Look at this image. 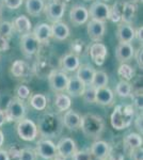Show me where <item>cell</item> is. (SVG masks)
<instances>
[{"label":"cell","mask_w":143,"mask_h":160,"mask_svg":"<svg viewBox=\"0 0 143 160\" xmlns=\"http://www.w3.org/2000/svg\"><path fill=\"white\" fill-rule=\"evenodd\" d=\"M80 129L89 139H98L105 130V122L100 115L87 113L80 118Z\"/></svg>","instance_id":"obj_1"},{"label":"cell","mask_w":143,"mask_h":160,"mask_svg":"<svg viewBox=\"0 0 143 160\" xmlns=\"http://www.w3.org/2000/svg\"><path fill=\"white\" fill-rule=\"evenodd\" d=\"M135 109L130 105H118L114 108L110 118L111 126L116 130H123L129 127L132 122Z\"/></svg>","instance_id":"obj_2"},{"label":"cell","mask_w":143,"mask_h":160,"mask_svg":"<svg viewBox=\"0 0 143 160\" xmlns=\"http://www.w3.org/2000/svg\"><path fill=\"white\" fill-rule=\"evenodd\" d=\"M7 122H18L23 120L26 115V108L22 99L12 98L8 102L4 110Z\"/></svg>","instance_id":"obj_3"},{"label":"cell","mask_w":143,"mask_h":160,"mask_svg":"<svg viewBox=\"0 0 143 160\" xmlns=\"http://www.w3.org/2000/svg\"><path fill=\"white\" fill-rule=\"evenodd\" d=\"M17 135L22 140L30 142L35 140L36 136H38V126L33 121L29 120V118H23V120L18 121L16 126Z\"/></svg>","instance_id":"obj_4"},{"label":"cell","mask_w":143,"mask_h":160,"mask_svg":"<svg viewBox=\"0 0 143 160\" xmlns=\"http://www.w3.org/2000/svg\"><path fill=\"white\" fill-rule=\"evenodd\" d=\"M38 128H40V130L42 131L44 136H47V137L56 136L58 133V131L60 130L58 118L54 114L44 115Z\"/></svg>","instance_id":"obj_5"},{"label":"cell","mask_w":143,"mask_h":160,"mask_svg":"<svg viewBox=\"0 0 143 160\" xmlns=\"http://www.w3.org/2000/svg\"><path fill=\"white\" fill-rule=\"evenodd\" d=\"M56 148H57V156H59L60 158H63V159L71 158V157H73V155L75 154V152L77 151L76 142L73 140L72 138H69V137L62 138L58 142Z\"/></svg>","instance_id":"obj_6"},{"label":"cell","mask_w":143,"mask_h":160,"mask_svg":"<svg viewBox=\"0 0 143 160\" xmlns=\"http://www.w3.org/2000/svg\"><path fill=\"white\" fill-rule=\"evenodd\" d=\"M20 48L24 55L30 57L35 55L40 48V43L36 40L33 33H25L20 38Z\"/></svg>","instance_id":"obj_7"},{"label":"cell","mask_w":143,"mask_h":160,"mask_svg":"<svg viewBox=\"0 0 143 160\" xmlns=\"http://www.w3.org/2000/svg\"><path fill=\"white\" fill-rule=\"evenodd\" d=\"M48 81L50 88L54 92H63L65 91L69 76L61 71H53L48 75Z\"/></svg>","instance_id":"obj_8"},{"label":"cell","mask_w":143,"mask_h":160,"mask_svg":"<svg viewBox=\"0 0 143 160\" xmlns=\"http://www.w3.org/2000/svg\"><path fill=\"white\" fill-rule=\"evenodd\" d=\"M109 10L110 7L107 3L101 1H95L91 4L89 11V16L94 20H98V22H105L109 17Z\"/></svg>","instance_id":"obj_9"},{"label":"cell","mask_w":143,"mask_h":160,"mask_svg":"<svg viewBox=\"0 0 143 160\" xmlns=\"http://www.w3.org/2000/svg\"><path fill=\"white\" fill-rule=\"evenodd\" d=\"M35 153L43 159L49 160L57 156V148L56 144L53 141L48 139H43L40 140L36 144V151Z\"/></svg>","instance_id":"obj_10"},{"label":"cell","mask_w":143,"mask_h":160,"mask_svg":"<svg viewBox=\"0 0 143 160\" xmlns=\"http://www.w3.org/2000/svg\"><path fill=\"white\" fill-rule=\"evenodd\" d=\"M65 12V6L63 2L59 1V0H54L50 2L45 9V13L47 18L53 22H60L62 19Z\"/></svg>","instance_id":"obj_11"},{"label":"cell","mask_w":143,"mask_h":160,"mask_svg":"<svg viewBox=\"0 0 143 160\" xmlns=\"http://www.w3.org/2000/svg\"><path fill=\"white\" fill-rule=\"evenodd\" d=\"M87 31H88V35H89L91 40L94 41V42H100L106 32L105 22L91 19L88 22Z\"/></svg>","instance_id":"obj_12"},{"label":"cell","mask_w":143,"mask_h":160,"mask_svg":"<svg viewBox=\"0 0 143 160\" xmlns=\"http://www.w3.org/2000/svg\"><path fill=\"white\" fill-rule=\"evenodd\" d=\"M89 52L93 62H94L96 65L100 66L105 63L106 58H107L108 55V49L103 43L95 42L93 45H91Z\"/></svg>","instance_id":"obj_13"},{"label":"cell","mask_w":143,"mask_h":160,"mask_svg":"<svg viewBox=\"0 0 143 160\" xmlns=\"http://www.w3.org/2000/svg\"><path fill=\"white\" fill-rule=\"evenodd\" d=\"M69 19L71 22L75 26L84 25L89 19V11L84 6H74L69 11Z\"/></svg>","instance_id":"obj_14"},{"label":"cell","mask_w":143,"mask_h":160,"mask_svg":"<svg viewBox=\"0 0 143 160\" xmlns=\"http://www.w3.org/2000/svg\"><path fill=\"white\" fill-rule=\"evenodd\" d=\"M135 55V49L130 43H119L115 49V57L121 63L130 61Z\"/></svg>","instance_id":"obj_15"},{"label":"cell","mask_w":143,"mask_h":160,"mask_svg":"<svg viewBox=\"0 0 143 160\" xmlns=\"http://www.w3.org/2000/svg\"><path fill=\"white\" fill-rule=\"evenodd\" d=\"M135 30L130 24L122 22L116 29V38L120 43H130L135 38Z\"/></svg>","instance_id":"obj_16"},{"label":"cell","mask_w":143,"mask_h":160,"mask_svg":"<svg viewBox=\"0 0 143 160\" xmlns=\"http://www.w3.org/2000/svg\"><path fill=\"white\" fill-rule=\"evenodd\" d=\"M109 151H110V145L106 141L103 140H96L91 146V154H92L93 158L97 160H103L107 158Z\"/></svg>","instance_id":"obj_17"},{"label":"cell","mask_w":143,"mask_h":160,"mask_svg":"<svg viewBox=\"0 0 143 160\" xmlns=\"http://www.w3.org/2000/svg\"><path fill=\"white\" fill-rule=\"evenodd\" d=\"M85 88H87V84H84L81 80H79L77 77H71V78H69L65 91L69 96L79 97L82 96Z\"/></svg>","instance_id":"obj_18"},{"label":"cell","mask_w":143,"mask_h":160,"mask_svg":"<svg viewBox=\"0 0 143 160\" xmlns=\"http://www.w3.org/2000/svg\"><path fill=\"white\" fill-rule=\"evenodd\" d=\"M114 100L113 92L108 87H103L96 89L95 102L101 106H110Z\"/></svg>","instance_id":"obj_19"},{"label":"cell","mask_w":143,"mask_h":160,"mask_svg":"<svg viewBox=\"0 0 143 160\" xmlns=\"http://www.w3.org/2000/svg\"><path fill=\"white\" fill-rule=\"evenodd\" d=\"M80 118L81 117L79 113H77L74 110H66L65 114L62 118V123L69 130H78L80 127Z\"/></svg>","instance_id":"obj_20"},{"label":"cell","mask_w":143,"mask_h":160,"mask_svg":"<svg viewBox=\"0 0 143 160\" xmlns=\"http://www.w3.org/2000/svg\"><path fill=\"white\" fill-rule=\"evenodd\" d=\"M33 35L35 37L38 43H47L53 35H51V26L46 22H42L35 26L33 30Z\"/></svg>","instance_id":"obj_21"},{"label":"cell","mask_w":143,"mask_h":160,"mask_svg":"<svg viewBox=\"0 0 143 160\" xmlns=\"http://www.w3.org/2000/svg\"><path fill=\"white\" fill-rule=\"evenodd\" d=\"M80 65L79 58L74 53H67L64 57H62L60 61V66L64 72H75Z\"/></svg>","instance_id":"obj_22"},{"label":"cell","mask_w":143,"mask_h":160,"mask_svg":"<svg viewBox=\"0 0 143 160\" xmlns=\"http://www.w3.org/2000/svg\"><path fill=\"white\" fill-rule=\"evenodd\" d=\"M51 35L58 41H64L69 37V28L65 22H53L51 26Z\"/></svg>","instance_id":"obj_23"},{"label":"cell","mask_w":143,"mask_h":160,"mask_svg":"<svg viewBox=\"0 0 143 160\" xmlns=\"http://www.w3.org/2000/svg\"><path fill=\"white\" fill-rule=\"evenodd\" d=\"M123 144H124V149H125V151L131 152V151H134V149L142 146V144H143L142 137L140 136L139 133L130 132L124 138Z\"/></svg>","instance_id":"obj_24"},{"label":"cell","mask_w":143,"mask_h":160,"mask_svg":"<svg viewBox=\"0 0 143 160\" xmlns=\"http://www.w3.org/2000/svg\"><path fill=\"white\" fill-rule=\"evenodd\" d=\"M95 69L92 66L88 65V64H84V65H79V68H77V75L76 77L79 80H81L84 84H91L94 76Z\"/></svg>","instance_id":"obj_25"},{"label":"cell","mask_w":143,"mask_h":160,"mask_svg":"<svg viewBox=\"0 0 143 160\" xmlns=\"http://www.w3.org/2000/svg\"><path fill=\"white\" fill-rule=\"evenodd\" d=\"M12 27H13V29H15L17 32L22 33V34H25V33L30 32L32 25H31L30 19L28 18L27 16L20 15V16L16 17V18L13 20Z\"/></svg>","instance_id":"obj_26"},{"label":"cell","mask_w":143,"mask_h":160,"mask_svg":"<svg viewBox=\"0 0 143 160\" xmlns=\"http://www.w3.org/2000/svg\"><path fill=\"white\" fill-rule=\"evenodd\" d=\"M136 12H137V6L135 2H132V1L124 2L121 20L123 22H125V24H131Z\"/></svg>","instance_id":"obj_27"},{"label":"cell","mask_w":143,"mask_h":160,"mask_svg":"<svg viewBox=\"0 0 143 160\" xmlns=\"http://www.w3.org/2000/svg\"><path fill=\"white\" fill-rule=\"evenodd\" d=\"M43 0H27L26 1V10L32 16H38L44 10Z\"/></svg>","instance_id":"obj_28"},{"label":"cell","mask_w":143,"mask_h":160,"mask_svg":"<svg viewBox=\"0 0 143 160\" xmlns=\"http://www.w3.org/2000/svg\"><path fill=\"white\" fill-rule=\"evenodd\" d=\"M72 100L71 97L66 94H57L54 97V107L57 108L58 111H66L71 108Z\"/></svg>","instance_id":"obj_29"},{"label":"cell","mask_w":143,"mask_h":160,"mask_svg":"<svg viewBox=\"0 0 143 160\" xmlns=\"http://www.w3.org/2000/svg\"><path fill=\"white\" fill-rule=\"evenodd\" d=\"M28 71H29V66H28V64L26 63L25 61L16 60L12 64L11 72H12L13 76L17 77V78L26 76L28 73Z\"/></svg>","instance_id":"obj_30"},{"label":"cell","mask_w":143,"mask_h":160,"mask_svg":"<svg viewBox=\"0 0 143 160\" xmlns=\"http://www.w3.org/2000/svg\"><path fill=\"white\" fill-rule=\"evenodd\" d=\"M124 2L123 1H116L109 10V17L112 22H119L122 17V12H123Z\"/></svg>","instance_id":"obj_31"},{"label":"cell","mask_w":143,"mask_h":160,"mask_svg":"<svg viewBox=\"0 0 143 160\" xmlns=\"http://www.w3.org/2000/svg\"><path fill=\"white\" fill-rule=\"evenodd\" d=\"M30 105L33 109L43 111L47 106V98L43 94H34L30 98Z\"/></svg>","instance_id":"obj_32"},{"label":"cell","mask_w":143,"mask_h":160,"mask_svg":"<svg viewBox=\"0 0 143 160\" xmlns=\"http://www.w3.org/2000/svg\"><path fill=\"white\" fill-rule=\"evenodd\" d=\"M108 84V75L103 71H95L93 76L91 86L98 89V88L107 87Z\"/></svg>","instance_id":"obj_33"},{"label":"cell","mask_w":143,"mask_h":160,"mask_svg":"<svg viewBox=\"0 0 143 160\" xmlns=\"http://www.w3.org/2000/svg\"><path fill=\"white\" fill-rule=\"evenodd\" d=\"M115 93L121 97H129L131 96L132 93V87L126 80L120 81L115 87Z\"/></svg>","instance_id":"obj_34"},{"label":"cell","mask_w":143,"mask_h":160,"mask_svg":"<svg viewBox=\"0 0 143 160\" xmlns=\"http://www.w3.org/2000/svg\"><path fill=\"white\" fill-rule=\"evenodd\" d=\"M118 74H119V76L121 77V78L123 79V80L129 81V80L132 79V77L135 76V71H134V68H132L131 66L129 65V64L122 63L121 65L119 66Z\"/></svg>","instance_id":"obj_35"},{"label":"cell","mask_w":143,"mask_h":160,"mask_svg":"<svg viewBox=\"0 0 143 160\" xmlns=\"http://www.w3.org/2000/svg\"><path fill=\"white\" fill-rule=\"evenodd\" d=\"M13 34L12 24L9 22H0V38L10 40Z\"/></svg>","instance_id":"obj_36"},{"label":"cell","mask_w":143,"mask_h":160,"mask_svg":"<svg viewBox=\"0 0 143 160\" xmlns=\"http://www.w3.org/2000/svg\"><path fill=\"white\" fill-rule=\"evenodd\" d=\"M95 93H96V88L92 87L90 84L89 88H85L82 96H84V98L87 102L93 104V102H95Z\"/></svg>","instance_id":"obj_37"},{"label":"cell","mask_w":143,"mask_h":160,"mask_svg":"<svg viewBox=\"0 0 143 160\" xmlns=\"http://www.w3.org/2000/svg\"><path fill=\"white\" fill-rule=\"evenodd\" d=\"M74 160H93V156L89 149H82V151H77L73 155Z\"/></svg>","instance_id":"obj_38"},{"label":"cell","mask_w":143,"mask_h":160,"mask_svg":"<svg viewBox=\"0 0 143 160\" xmlns=\"http://www.w3.org/2000/svg\"><path fill=\"white\" fill-rule=\"evenodd\" d=\"M18 160H36V153L31 148H23Z\"/></svg>","instance_id":"obj_39"},{"label":"cell","mask_w":143,"mask_h":160,"mask_svg":"<svg viewBox=\"0 0 143 160\" xmlns=\"http://www.w3.org/2000/svg\"><path fill=\"white\" fill-rule=\"evenodd\" d=\"M108 160H124V152L120 151L118 148H110L109 154L107 156Z\"/></svg>","instance_id":"obj_40"},{"label":"cell","mask_w":143,"mask_h":160,"mask_svg":"<svg viewBox=\"0 0 143 160\" xmlns=\"http://www.w3.org/2000/svg\"><path fill=\"white\" fill-rule=\"evenodd\" d=\"M16 95L17 98L22 100L27 99L30 96V89L27 86H19L16 90Z\"/></svg>","instance_id":"obj_41"},{"label":"cell","mask_w":143,"mask_h":160,"mask_svg":"<svg viewBox=\"0 0 143 160\" xmlns=\"http://www.w3.org/2000/svg\"><path fill=\"white\" fill-rule=\"evenodd\" d=\"M134 105L136 106L137 109L142 111V89L138 90L137 93H134Z\"/></svg>","instance_id":"obj_42"},{"label":"cell","mask_w":143,"mask_h":160,"mask_svg":"<svg viewBox=\"0 0 143 160\" xmlns=\"http://www.w3.org/2000/svg\"><path fill=\"white\" fill-rule=\"evenodd\" d=\"M2 2H3V4L8 9L16 10L22 6L23 0H2Z\"/></svg>","instance_id":"obj_43"},{"label":"cell","mask_w":143,"mask_h":160,"mask_svg":"<svg viewBox=\"0 0 143 160\" xmlns=\"http://www.w3.org/2000/svg\"><path fill=\"white\" fill-rule=\"evenodd\" d=\"M20 151H22V148H19L18 146H12V148L7 152H8V154H9L10 159L18 160L19 155H20Z\"/></svg>","instance_id":"obj_44"},{"label":"cell","mask_w":143,"mask_h":160,"mask_svg":"<svg viewBox=\"0 0 143 160\" xmlns=\"http://www.w3.org/2000/svg\"><path fill=\"white\" fill-rule=\"evenodd\" d=\"M130 154V159L131 160H143V149L141 148H138L134 151L129 152Z\"/></svg>","instance_id":"obj_45"},{"label":"cell","mask_w":143,"mask_h":160,"mask_svg":"<svg viewBox=\"0 0 143 160\" xmlns=\"http://www.w3.org/2000/svg\"><path fill=\"white\" fill-rule=\"evenodd\" d=\"M142 56H143V50H142V48H139L137 52L134 55V57H136V60H137L138 65H139L141 68H142V66H143V63H142Z\"/></svg>","instance_id":"obj_46"},{"label":"cell","mask_w":143,"mask_h":160,"mask_svg":"<svg viewBox=\"0 0 143 160\" xmlns=\"http://www.w3.org/2000/svg\"><path fill=\"white\" fill-rule=\"evenodd\" d=\"M10 48L9 40L0 38V51H7Z\"/></svg>","instance_id":"obj_47"},{"label":"cell","mask_w":143,"mask_h":160,"mask_svg":"<svg viewBox=\"0 0 143 160\" xmlns=\"http://www.w3.org/2000/svg\"><path fill=\"white\" fill-rule=\"evenodd\" d=\"M136 128L139 131H141V133H142V131H143V124H142V112L140 113L139 115L137 117V120H136Z\"/></svg>","instance_id":"obj_48"},{"label":"cell","mask_w":143,"mask_h":160,"mask_svg":"<svg viewBox=\"0 0 143 160\" xmlns=\"http://www.w3.org/2000/svg\"><path fill=\"white\" fill-rule=\"evenodd\" d=\"M142 32H143V27H139L137 29V31H135V37H137V38L139 40V42L142 43L143 41V37H142Z\"/></svg>","instance_id":"obj_49"},{"label":"cell","mask_w":143,"mask_h":160,"mask_svg":"<svg viewBox=\"0 0 143 160\" xmlns=\"http://www.w3.org/2000/svg\"><path fill=\"white\" fill-rule=\"evenodd\" d=\"M0 160H10L9 154L4 149H0Z\"/></svg>","instance_id":"obj_50"},{"label":"cell","mask_w":143,"mask_h":160,"mask_svg":"<svg viewBox=\"0 0 143 160\" xmlns=\"http://www.w3.org/2000/svg\"><path fill=\"white\" fill-rule=\"evenodd\" d=\"M7 122V118H6V114H4V111L0 109V127L3 126V124Z\"/></svg>","instance_id":"obj_51"},{"label":"cell","mask_w":143,"mask_h":160,"mask_svg":"<svg viewBox=\"0 0 143 160\" xmlns=\"http://www.w3.org/2000/svg\"><path fill=\"white\" fill-rule=\"evenodd\" d=\"M3 142H4V136H3V132L0 130V148L3 145Z\"/></svg>","instance_id":"obj_52"},{"label":"cell","mask_w":143,"mask_h":160,"mask_svg":"<svg viewBox=\"0 0 143 160\" xmlns=\"http://www.w3.org/2000/svg\"><path fill=\"white\" fill-rule=\"evenodd\" d=\"M49 160H64L63 158H60V157L58 156H56V157H54V158H51V159H49Z\"/></svg>","instance_id":"obj_53"},{"label":"cell","mask_w":143,"mask_h":160,"mask_svg":"<svg viewBox=\"0 0 143 160\" xmlns=\"http://www.w3.org/2000/svg\"><path fill=\"white\" fill-rule=\"evenodd\" d=\"M132 2H135V3H139V2H142V0H134Z\"/></svg>","instance_id":"obj_54"},{"label":"cell","mask_w":143,"mask_h":160,"mask_svg":"<svg viewBox=\"0 0 143 160\" xmlns=\"http://www.w3.org/2000/svg\"><path fill=\"white\" fill-rule=\"evenodd\" d=\"M0 15H1V8H0Z\"/></svg>","instance_id":"obj_55"},{"label":"cell","mask_w":143,"mask_h":160,"mask_svg":"<svg viewBox=\"0 0 143 160\" xmlns=\"http://www.w3.org/2000/svg\"><path fill=\"white\" fill-rule=\"evenodd\" d=\"M103 160H108V158H105V159H103Z\"/></svg>","instance_id":"obj_56"},{"label":"cell","mask_w":143,"mask_h":160,"mask_svg":"<svg viewBox=\"0 0 143 160\" xmlns=\"http://www.w3.org/2000/svg\"><path fill=\"white\" fill-rule=\"evenodd\" d=\"M84 1H91V0H84Z\"/></svg>","instance_id":"obj_57"}]
</instances>
